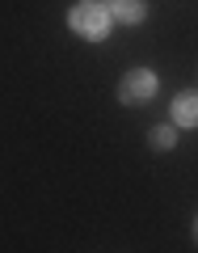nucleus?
Masks as SVG:
<instances>
[{"instance_id": "423d86ee", "label": "nucleus", "mask_w": 198, "mask_h": 253, "mask_svg": "<svg viewBox=\"0 0 198 253\" xmlns=\"http://www.w3.org/2000/svg\"><path fill=\"white\" fill-rule=\"evenodd\" d=\"M194 241H198V224H194Z\"/></svg>"}, {"instance_id": "20e7f679", "label": "nucleus", "mask_w": 198, "mask_h": 253, "mask_svg": "<svg viewBox=\"0 0 198 253\" xmlns=\"http://www.w3.org/2000/svg\"><path fill=\"white\" fill-rule=\"evenodd\" d=\"M110 4V13H114L118 21H131V26H135V21H144V0H106Z\"/></svg>"}, {"instance_id": "f257e3e1", "label": "nucleus", "mask_w": 198, "mask_h": 253, "mask_svg": "<svg viewBox=\"0 0 198 253\" xmlns=\"http://www.w3.org/2000/svg\"><path fill=\"white\" fill-rule=\"evenodd\" d=\"M68 26H72L76 34H84V38H106L110 13H106V4H97V0H84V4H76V9H72Z\"/></svg>"}, {"instance_id": "f03ea898", "label": "nucleus", "mask_w": 198, "mask_h": 253, "mask_svg": "<svg viewBox=\"0 0 198 253\" xmlns=\"http://www.w3.org/2000/svg\"><path fill=\"white\" fill-rule=\"evenodd\" d=\"M156 93V76L148 72V68H135V72H126L122 84H118V97L126 101V106H139V101H148Z\"/></svg>"}, {"instance_id": "39448f33", "label": "nucleus", "mask_w": 198, "mask_h": 253, "mask_svg": "<svg viewBox=\"0 0 198 253\" xmlns=\"http://www.w3.org/2000/svg\"><path fill=\"white\" fill-rule=\"evenodd\" d=\"M148 144H152L156 152H169V148H173V126H152V135H148Z\"/></svg>"}, {"instance_id": "7ed1b4c3", "label": "nucleus", "mask_w": 198, "mask_h": 253, "mask_svg": "<svg viewBox=\"0 0 198 253\" xmlns=\"http://www.w3.org/2000/svg\"><path fill=\"white\" fill-rule=\"evenodd\" d=\"M173 118L181 126H198V93H177L173 101Z\"/></svg>"}]
</instances>
